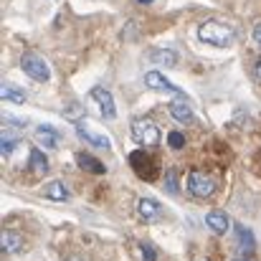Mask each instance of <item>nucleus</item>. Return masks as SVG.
Returning <instances> with one entry per match:
<instances>
[{
  "label": "nucleus",
  "instance_id": "14",
  "mask_svg": "<svg viewBox=\"0 0 261 261\" xmlns=\"http://www.w3.org/2000/svg\"><path fill=\"white\" fill-rule=\"evenodd\" d=\"M147 56H150L152 64H158V66H163V69H175V66H177V54L170 51V48H152Z\"/></svg>",
  "mask_w": 261,
  "mask_h": 261
},
{
  "label": "nucleus",
  "instance_id": "21",
  "mask_svg": "<svg viewBox=\"0 0 261 261\" xmlns=\"http://www.w3.org/2000/svg\"><path fill=\"white\" fill-rule=\"evenodd\" d=\"M3 124H5V127H15V129H25V127H28V122H25V119L13 117V114H5V117H3Z\"/></svg>",
  "mask_w": 261,
  "mask_h": 261
},
{
  "label": "nucleus",
  "instance_id": "4",
  "mask_svg": "<svg viewBox=\"0 0 261 261\" xmlns=\"http://www.w3.org/2000/svg\"><path fill=\"white\" fill-rule=\"evenodd\" d=\"M20 69L33 79V82H48L51 79V69H48V64L38 56V54H23L20 56Z\"/></svg>",
  "mask_w": 261,
  "mask_h": 261
},
{
  "label": "nucleus",
  "instance_id": "11",
  "mask_svg": "<svg viewBox=\"0 0 261 261\" xmlns=\"http://www.w3.org/2000/svg\"><path fill=\"white\" fill-rule=\"evenodd\" d=\"M145 87L152 89V91H170V94H182L180 89L175 87L173 82H168L160 71H147L145 74Z\"/></svg>",
  "mask_w": 261,
  "mask_h": 261
},
{
  "label": "nucleus",
  "instance_id": "3",
  "mask_svg": "<svg viewBox=\"0 0 261 261\" xmlns=\"http://www.w3.org/2000/svg\"><path fill=\"white\" fill-rule=\"evenodd\" d=\"M188 193L193 198H211L216 193V180L213 175L203 173V170H190L188 173Z\"/></svg>",
  "mask_w": 261,
  "mask_h": 261
},
{
  "label": "nucleus",
  "instance_id": "5",
  "mask_svg": "<svg viewBox=\"0 0 261 261\" xmlns=\"http://www.w3.org/2000/svg\"><path fill=\"white\" fill-rule=\"evenodd\" d=\"M89 96L94 99V104H96V109H99V114H101L104 119H114V117H117L114 99H112V94H109L104 87H94Z\"/></svg>",
  "mask_w": 261,
  "mask_h": 261
},
{
  "label": "nucleus",
  "instance_id": "19",
  "mask_svg": "<svg viewBox=\"0 0 261 261\" xmlns=\"http://www.w3.org/2000/svg\"><path fill=\"white\" fill-rule=\"evenodd\" d=\"M0 96H3V99H8V101H13V104H23V101H25V91H23V89H18V87H13V84H3Z\"/></svg>",
  "mask_w": 261,
  "mask_h": 261
},
{
  "label": "nucleus",
  "instance_id": "17",
  "mask_svg": "<svg viewBox=\"0 0 261 261\" xmlns=\"http://www.w3.org/2000/svg\"><path fill=\"white\" fill-rule=\"evenodd\" d=\"M236 236H239V251H241V256H251L254 254V233H251V228H246V226H236Z\"/></svg>",
  "mask_w": 261,
  "mask_h": 261
},
{
  "label": "nucleus",
  "instance_id": "9",
  "mask_svg": "<svg viewBox=\"0 0 261 261\" xmlns=\"http://www.w3.org/2000/svg\"><path fill=\"white\" fill-rule=\"evenodd\" d=\"M0 249H3V254H10V256L20 254L23 251V236L13 228H5L0 233Z\"/></svg>",
  "mask_w": 261,
  "mask_h": 261
},
{
  "label": "nucleus",
  "instance_id": "2",
  "mask_svg": "<svg viewBox=\"0 0 261 261\" xmlns=\"http://www.w3.org/2000/svg\"><path fill=\"white\" fill-rule=\"evenodd\" d=\"M129 129H132V140L140 142V145H147V147H155L163 140L160 127L152 119H145V117H135L132 124H129Z\"/></svg>",
  "mask_w": 261,
  "mask_h": 261
},
{
  "label": "nucleus",
  "instance_id": "10",
  "mask_svg": "<svg viewBox=\"0 0 261 261\" xmlns=\"http://www.w3.org/2000/svg\"><path fill=\"white\" fill-rule=\"evenodd\" d=\"M168 112H170V117L175 122H180V124H190L195 119V114H193V109H190V104L185 99H173L168 104Z\"/></svg>",
  "mask_w": 261,
  "mask_h": 261
},
{
  "label": "nucleus",
  "instance_id": "28",
  "mask_svg": "<svg viewBox=\"0 0 261 261\" xmlns=\"http://www.w3.org/2000/svg\"><path fill=\"white\" fill-rule=\"evenodd\" d=\"M239 261H254V256H241Z\"/></svg>",
  "mask_w": 261,
  "mask_h": 261
},
{
  "label": "nucleus",
  "instance_id": "23",
  "mask_svg": "<svg viewBox=\"0 0 261 261\" xmlns=\"http://www.w3.org/2000/svg\"><path fill=\"white\" fill-rule=\"evenodd\" d=\"M140 251H142V261H158V251H155V246L150 241H142Z\"/></svg>",
  "mask_w": 261,
  "mask_h": 261
},
{
  "label": "nucleus",
  "instance_id": "13",
  "mask_svg": "<svg viewBox=\"0 0 261 261\" xmlns=\"http://www.w3.org/2000/svg\"><path fill=\"white\" fill-rule=\"evenodd\" d=\"M205 226L213 231V233H218V236H223L228 228H231V218L223 213V211H211L208 216H205Z\"/></svg>",
  "mask_w": 261,
  "mask_h": 261
},
{
  "label": "nucleus",
  "instance_id": "22",
  "mask_svg": "<svg viewBox=\"0 0 261 261\" xmlns=\"http://www.w3.org/2000/svg\"><path fill=\"white\" fill-rule=\"evenodd\" d=\"M15 145H18V140H15V137H10V135H5V137H3V142H0L3 155H5V158H10V155H13V150H15Z\"/></svg>",
  "mask_w": 261,
  "mask_h": 261
},
{
  "label": "nucleus",
  "instance_id": "18",
  "mask_svg": "<svg viewBox=\"0 0 261 261\" xmlns=\"http://www.w3.org/2000/svg\"><path fill=\"white\" fill-rule=\"evenodd\" d=\"M76 163H79L82 170H87V173H91V175H104L107 173V165L99 163L94 155H87V152H76Z\"/></svg>",
  "mask_w": 261,
  "mask_h": 261
},
{
  "label": "nucleus",
  "instance_id": "24",
  "mask_svg": "<svg viewBox=\"0 0 261 261\" xmlns=\"http://www.w3.org/2000/svg\"><path fill=\"white\" fill-rule=\"evenodd\" d=\"M165 190H168L170 195L177 193V173H175V170H168V173H165Z\"/></svg>",
  "mask_w": 261,
  "mask_h": 261
},
{
  "label": "nucleus",
  "instance_id": "12",
  "mask_svg": "<svg viewBox=\"0 0 261 261\" xmlns=\"http://www.w3.org/2000/svg\"><path fill=\"white\" fill-rule=\"evenodd\" d=\"M43 195H46L48 200H54V203H66V200H71V190H69L61 180H51L48 185H43Z\"/></svg>",
  "mask_w": 261,
  "mask_h": 261
},
{
  "label": "nucleus",
  "instance_id": "20",
  "mask_svg": "<svg viewBox=\"0 0 261 261\" xmlns=\"http://www.w3.org/2000/svg\"><path fill=\"white\" fill-rule=\"evenodd\" d=\"M168 145L173 147V150H182L185 147V135L182 132H168Z\"/></svg>",
  "mask_w": 261,
  "mask_h": 261
},
{
  "label": "nucleus",
  "instance_id": "1",
  "mask_svg": "<svg viewBox=\"0 0 261 261\" xmlns=\"http://www.w3.org/2000/svg\"><path fill=\"white\" fill-rule=\"evenodd\" d=\"M198 38L208 46H216V48H231L236 41V31L221 20H205L198 25Z\"/></svg>",
  "mask_w": 261,
  "mask_h": 261
},
{
  "label": "nucleus",
  "instance_id": "8",
  "mask_svg": "<svg viewBox=\"0 0 261 261\" xmlns=\"http://www.w3.org/2000/svg\"><path fill=\"white\" fill-rule=\"evenodd\" d=\"M137 216L145 221V223H158L163 218V208L155 198H140L137 200Z\"/></svg>",
  "mask_w": 261,
  "mask_h": 261
},
{
  "label": "nucleus",
  "instance_id": "29",
  "mask_svg": "<svg viewBox=\"0 0 261 261\" xmlns=\"http://www.w3.org/2000/svg\"><path fill=\"white\" fill-rule=\"evenodd\" d=\"M137 3H152V0H137Z\"/></svg>",
  "mask_w": 261,
  "mask_h": 261
},
{
  "label": "nucleus",
  "instance_id": "25",
  "mask_svg": "<svg viewBox=\"0 0 261 261\" xmlns=\"http://www.w3.org/2000/svg\"><path fill=\"white\" fill-rule=\"evenodd\" d=\"M251 76H254L256 84H261V56L254 61V66H251Z\"/></svg>",
  "mask_w": 261,
  "mask_h": 261
},
{
  "label": "nucleus",
  "instance_id": "27",
  "mask_svg": "<svg viewBox=\"0 0 261 261\" xmlns=\"http://www.w3.org/2000/svg\"><path fill=\"white\" fill-rule=\"evenodd\" d=\"M66 261H84V259H82V256H69Z\"/></svg>",
  "mask_w": 261,
  "mask_h": 261
},
{
  "label": "nucleus",
  "instance_id": "6",
  "mask_svg": "<svg viewBox=\"0 0 261 261\" xmlns=\"http://www.w3.org/2000/svg\"><path fill=\"white\" fill-rule=\"evenodd\" d=\"M129 165H132L135 173L140 175V177H145L147 182H152L155 175H158V168H155L152 158L145 155V152H132V155H129Z\"/></svg>",
  "mask_w": 261,
  "mask_h": 261
},
{
  "label": "nucleus",
  "instance_id": "16",
  "mask_svg": "<svg viewBox=\"0 0 261 261\" xmlns=\"http://www.w3.org/2000/svg\"><path fill=\"white\" fill-rule=\"evenodd\" d=\"M36 140H38V145H43L46 150H56V147H59V132H56L54 127H48V124L36 127Z\"/></svg>",
  "mask_w": 261,
  "mask_h": 261
},
{
  "label": "nucleus",
  "instance_id": "26",
  "mask_svg": "<svg viewBox=\"0 0 261 261\" xmlns=\"http://www.w3.org/2000/svg\"><path fill=\"white\" fill-rule=\"evenodd\" d=\"M254 43L261 48V23H256V25H254Z\"/></svg>",
  "mask_w": 261,
  "mask_h": 261
},
{
  "label": "nucleus",
  "instance_id": "7",
  "mask_svg": "<svg viewBox=\"0 0 261 261\" xmlns=\"http://www.w3.org/2000/svg\"><path fill=\"white\" fill-rule=\"evenodd\" d=\"M74 127H76V135L82 137V140H87L91 147H99V150H109L112 147V142H109V137L107 135H96V132H91L87 124V117L84 119H76L74 122Z\"/></svg>",
  "mask_w": 261,
  "mask_h": 261
},
{
  "label": "nucleus",
  "instance_id": "15",
  "mask_svg": "<svg viewBox=\"0 0 261 261\" xmlns=\"http://www.w3.org/2000/svg\"><path fill=\"white\" fill-rule=\"evenodd\" d=\"M28 170L33 175H46L48 173V158L41 147H33L28 155Z\"/></svg>",
  "mask_w": 261,
  "mask_h": 261
}]
</instances>
